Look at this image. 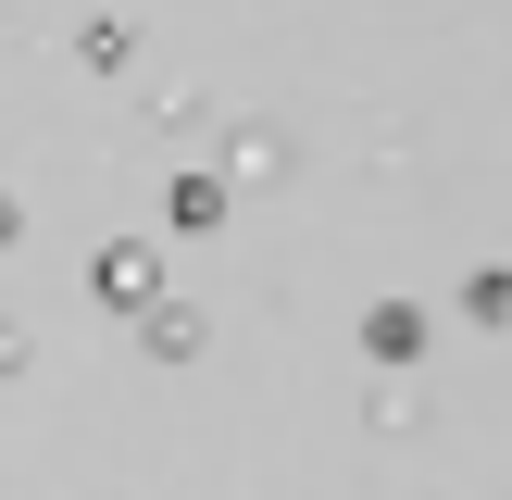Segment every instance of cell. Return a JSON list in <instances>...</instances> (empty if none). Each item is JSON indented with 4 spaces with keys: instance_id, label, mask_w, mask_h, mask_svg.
Masks as SVG:
<instances>
[{
    "instance_id": "cell-5",
    "label": "cell",
    "mask_w": 512,
    "mask_h": 500,
    "mask_svg": "<svg viewBox=\"0 0 512 500\" xmlns=\"http://www.w3.org/2000/svg\"><path fill=\"white\" fill-rule=\"evenodd\" d=\"M13 225H25V213H13V200H0V238H13Z\"/></svg>"
},
{
    "instance_id": "cell-2",
    "label": "cell",
    "mask_w": 512,
    "mask_h": 500,
    "mask_svg": "<svg viewBox=\"0 0 512 500\" xmlns=\"http://www.w3.org/2000/svg\"><path fill=\"white\" fill-rule=\"evenodd\" d=\"M88 288H100V300H125V313H138V300L163 288V275H150V250H100V263H88Z\"/></svg>"
},
{
    "instance_id": "cell-1",
    "label": "cell",
    "mask_w": 512,
    "mask_h": 500,
    "mask_svg": "<svg viewBox=\"0 0 512 500\" xmlns=\"http://www.w3.org/2000/svg\"><path fill=\"white\" fill-rule=\"evenodd\" d=\"M363 350H375V363H425V313H413V300H375V313H363Z\"/></svg>"
},
{
    "instance_id": "cell-3",
    "label": "cell",
    "mask_w": 512,
    "mask_h": 500,
    "mask_svg": "<svg viewBox=\"0 0 512 500\" xmlns=\"http://www.w3.org/2000/svg\"><path fill=\"white\" fill-rule=\"evenodd\" d=\"M475 325H512V275H475Z\"/></svg>"
},
{
    "instance_id": "cell-4",
    "label": "cell",
    "mask_w": 512,
    "mask_h": 500,
    "mask_svg": "<svg viewBox=\"0 0 512 500\" xmlns=\"http://www.w3.org/2000/svg\"><path fill=\"white\" fill-rule=\"evenodd\" d=\"M0 375H25V325H0Z\"/></svg>"
}]
</instances>
